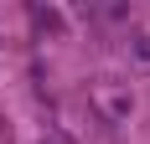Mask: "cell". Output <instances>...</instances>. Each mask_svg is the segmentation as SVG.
<instances>
[{"instance_id":"6da1fadb","label":"cell","mask_w":150,"mask_h":144,"mask_svg":"<svg viewBox=\"0 0 150 144\" xmlns=\"http://www.w3.org/2000/svg\"><path fill=\"white\" fill-rule=\"evenodd\" d=\"M93 108H98L104 124H124V118L135 113V93L124 82H114V77H98L93 82Z\"/></svg>"},{"instance_id":"7a4b0ae2","label":"cell","mask_w":150,"mask_h":144,"mask_svg":"<svg viewBox=\"0 0 150 144\" xmlns=\"http://www.w3.org/2000/svg\"><path fill=\"white\" fill-rule=\"evenodd\" d=\"M31 21H36L42 31H52V36H57V31L67 26V21H62V10H52V5H36V10H31Z\"/></svg>"},{"instance_id":"3957f363","label":"cell","mask_w":150,"mask_h":144,"mask_svg":"<svg viewBox=\"0 0 150 144\" xmlns=\"http://www.w3.org/2000/svg\"><path fill=\"white\" fill-rule=\"evenodd\" d=\"M129 62L135 67H150V31H135L129 36Z\"/></svg>"}]
</instances>
